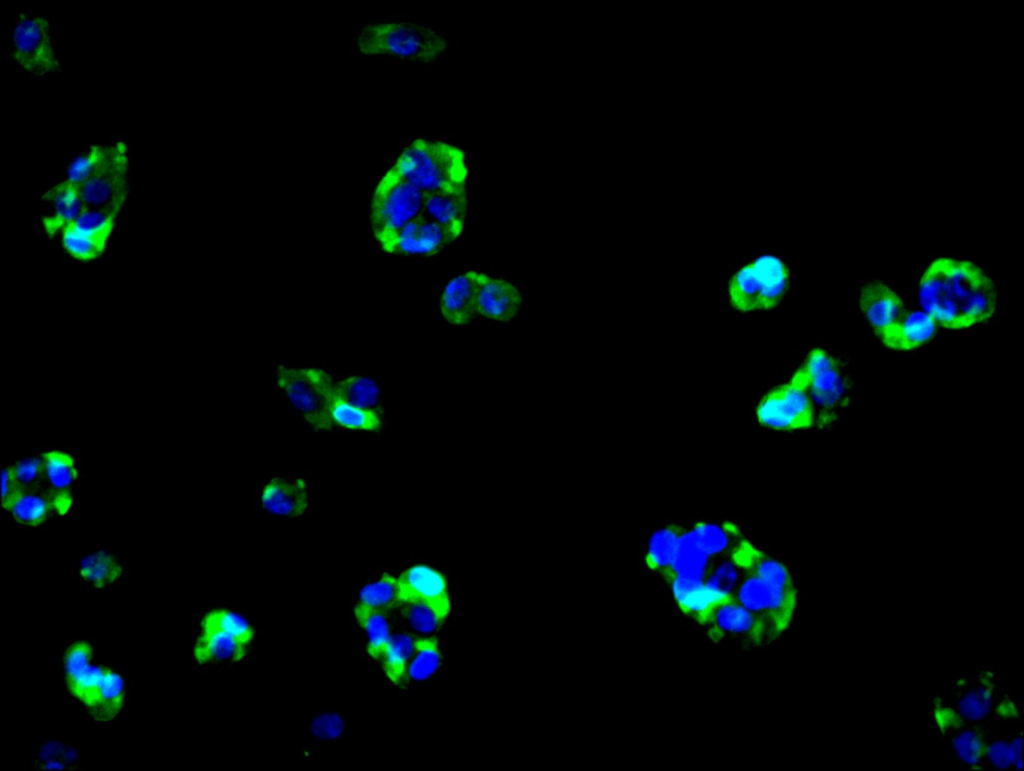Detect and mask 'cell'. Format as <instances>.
<instances>
[{
  "mask_svg": "<svg viewBox=\"0 0 1024 771\" xmlns=\"http://www.w3.org/2000/svg\"><path fill=\"white\" fill-rule=\"evenodd\" d=\"M939 734L946 738L961 764L970 769L984 768L986 725L955 722Z\"/></svg>",
  "mask_w": 1024,
  "mask_h": 771,
  "instance_id": "obj_27",
  "label": "cell"
},
{
  "mask_svg": "<svg viewBox=\"0 0 1024 771\" xmlns=\"http://www.w3.org/2000/svg\"><path fill=\"white\" fill-rule=\"evenodd\" d=\"M715 642L732 645H760L757 619L733 597L716 600L699 622Z\"/></svg>",
  "mask_w": 1024,
  "mask_h": 771,
  "instance_id": "obj_15",
  "label": "cell"
},
{
  "mask_svg": "<svg viewBox=\"0 0 1024 771\" xmlns=\"http://www.w3.org/2000/svg\"><path fill=\"white\" fill-rule=\"evenodd\" d=\"M690 531L697 544L714 560L731 556L746 537L737 523L726 519H691Z\"/></svg>",
  "mask_w": 1024,
  "mask_h": 771,
  "instance_id": "obj_25",
  "label": "cell"
},
{
  "mask_svg": "<svg viewBox=\"0 0 1024 771\" xmlns=\"http://www.w3.org/2000/svg\"><path fill=\"white\" fill-rule=\"evenodd\" d=\"M83 211L79 186L66 180L52 186L41 198L42 225L49 235L62 231Z\"/></svg>",
  "mask_w": 1024,
  "mask_h": 771,
  "instance_id": "obj_23",
  "label": "cell"
},
{
  "mask_svg": "<svg viewBox=\"0 0 1024 771\" xmlns=\"http://www.w3.org/2000/svg\"><path fill=\"white\" fill-rule=\"evenodd\" d=\"M734 561L746 573L788 592H798L795 580L779 559L757 547L745 537L731 554Z\"/></svg>",
  "mask_w": 1024,
  "mask_h": 771,
  "instance_id": "obj_22",
  "label": "cell"
},
{
  "mask_svg": "<svg viewBox=\"0 0 1024 771\" xmlns=\"http://www.w3.org/2000/svg\"><path fill=\"white\" fill-rule=\"evenodd\" d=\"M387 611L354 608V616L366 635V651L380 661L392 636Z\"/></svg>",
  "mask_w": 1024,
  "mask_h": 771,
  "instance_id": "obj_34",
  "label": "cell"
},
{
  "mask_svg": "<svg viewBox=\"0 0 1024 771\" xmlns=\"http://www.w3.org/2000/svg\"><path fill=\"white\" fill-rule=\"evenodd\" d=\"M117 215L115 210L86 209L68 225L83 233L111 235Z\"/></svg>",
  "mask_w": 1024,
  "mask_h": 771,
  "instance_id": "obj_44",
  "label": "cell"
},
{
  "mask_svg": "<svg viewBox=\"0 0 1024 771\" xmlns=\"http://www.w3.org/2000/svg\"><path fill=\"white\" fill-rule=\"evenodd\" d=\"M936 332V322L925 311H906L894 324L875 332L889 349L905 351L928 342Z\"/></svg>",
  "mask_w": 1024,
  "mask_h": 771,
  "instance_id": "obj_24",
  "label": "cell"
},
{
  "mask_svg": "<svg viewBox=\"0 0 1024 771\" xmlns=\"http://www.w3.org/2000/svg\"><path fill=\"white\" fill-rule=\"evenodd\" d=\"M398 577V603H421L431 608L440 621L450 612L447 581L443 573L427 564H415Z\"/></svg>",
  "mask_w": 1024,
  "mask_h": 771,
  "instance_id": "obj_17",
  "label": "cell"
},
{
  "mask_svg": "<svg viewBox=\"0 0 1024 771\" xmlns=\"http://www.w3.org/2000/svg\"><path fill=\"white\" fill-rule=\"evenodd\" d=\"M22 489L23 487L16 480L12 468H4L2 471L1 505L7 504Z\"/></svg>",
  "mask_w": 1024,
  "mask_h": 771,
  "instance_id": "obj_48",
  "label": "cell"
},
{
  "mask_svg": "<svg viewBox=\"0 0 1024 771\" xmlns=\"http://www.w3.org/2000/svg\"><path fill=\"white\" fill-rule=\"evenodd\" d=\"M334 392L347 403L383 417L381 391L372 379L359 375L334 377Z\"/></svg>",
  "mask_w": 1024,
  "mask_h": 771,
  "instance_id": "obj_30",
  "label": "cell"
},
{
  "mask_svg": "<svg viewBox=\"0 0 1024 771\" xmlns=\"http://www.w3.org/2000/svg\"><path fill=\"white\" fill-rule=\"evenodd\" d=\"M38 490L23 488L3 508L21 524L32 526L43 523L54 506L49 495Z\"/></svg>",
  "mask_w": 1024,
  "mask_h": 771,
  "instance_id": "obj_32",
  "label": "cell"
},
{
  "mask_svg": "<svg viewBox=\"0 0 1024 771\" xmlns=\"http://www.w3.org/2000/svg\"><path fill=\"white\" fill-rule=\"evenodd\" d=\"M398 603V577L384 573L365 584L357 599L356 608L387 611Z\"/></svg>",
  "mask_w": 1024,
  "mask_h": 771,
  "instance_id": "obj_39",
  "label": "cell"
},
{
  "mask_svg": "<svg viewBox=\"0 0 1024 771\" xmlns=\"http://www.w3.org/2000/svg\"><path fill=\"white\" fill-rule=\"evenodd\" d=\"M105 150L106 145L89 146L70 162L64 180L77 186L82 185L97 169L104 157Z\"/></svg>",
  "mask_w": 1024,
  "mask_h": 771,
  "instance_id": "obj_42",
  "label": "cell"
},
{
  "mask_svg": "<svg viewBox=\"0 0 1024 771\" xmlns=\"http://www.w3.org/2000/svg\"><path fill=\"white\" fill-rule=\"evenodd\" d=\"M392 167L425 194L466 185L467 167L463 152L442 141L415 140Z\"/></svg>",
  "mask_w": 1024,
  "mask_h": 771,
  "instance_id": "obj_4",
  "label": "cell"
},
{
  "mask_svg": "<svg viewBox=\"0 0 1024 771\" xmlns=\"http://www.w3.org/2000/svg\"><path fill=\"white\" fill-rule=\"evenodd\" d=\"M461 232L439 224L422 213L380 247L393 255L429 256L453 242Z\"/></svg>",
  "mask_w": 1024,
  "mask_h": 771,
  "instance_id": "obj_18",
  "label": "cell"
},
{
  "mask_svg": "<svg viewBox=\"0 0 1024 771\" xmlns=\"http://www.w3.org/2000/svg\"><path fill=\"white\" fill-rule=\"evenodd\" d=\"M859 303L874 332L896 323L906 312L901 298L878 281L861 288Z\"/></svg>",
  "mask_w": 1024,
  "mask_h": 771,
  "instance_id": "obj_26",
  "label": "cell"
},
{
  "mask_svg": "<svg viewBox=\"0 0 1024 771\" xmlns=\"http://www.w3.org/2000/svg\"><path fill=\"white\" fill-rule=\"evenodd\" d=\"M122 571L120 561L113 554L98 550L82 558L78 573L88 585L106 588L120 579Z\"/></svg>",
  "mask_w": 1024,
  "mask_h": 771,
  "instance_id": "obj_33",
  "label": "cell"
},
{
  "mask_svg": "<svg viewBox=\"0 0 1024 771\" xmlns=\"http://www.w3.org/2000/svg\"><path fill=\"white\" fill-rule=\"evenodd\" d=\"M919 299L936 324L959 329L988 319L996 308L997 291L992 279L975 264L939 258L921 277Z\"/></svg>",
  "mask_w": 1024,
  "mask_h": 771,
  "instance_id": "obj_1",
  "label": "cell"
},
{
  "mask_svg": "<svg viewBox=\"0 0 1024 771\" xmlns=\"http://www.w3.org/2000/svg\"><path fill=\"white\" fill-rule=\"evenodd\" d=\"M802 366L808 376V392L815 410V426H828L837 420L848 406V371L839 357L822 348L812 349Z\"/></svg>",
  "mask_w": 1024,
  "mask_h": 771,
  "instance_id": "obj_9",
  "label": "cell"
},
{
  "mask_svg": "<svg viewBox=\"0 0 1024 771\" xmlns=\"http://www.w3.org/2000/svg\"><path fill=\"white\" fill-rule=\"evenodd\" d=\"M62 243L65 250L75 259L86 262L96 259L104 251L108 234H90L65 226L62 231Z\"/></svg>",
  "mask_w": 1024,
  "mask_h": 771,
  "instance_id": "obj_41",
  "label": "cell"
},
{
  "mask_svg": "<svg viewBox=\"0 0 1024 771\" xmlns=\"http://www.w3.org/2000/svg\"><path fill=\"white\" fill-rule=\"evenodd\" d=\"M679 609L699 624L704 614L716 600L709 595L703 581L669 575L664 579Z\"/></svg>",
  "mask_w": 1024,
  "mask_h": 771,
  "instance_id": "obj_29",
  "label": "cell"
},
{
  "mask_svg": "<svg viewBox=\"0 0 1024 771\" xmlns=\"http://www.w3.org/2000/svg\"><path fill=\"white\" fill-rule=\"evenodd\" d=\"M480 272L469 270L455 275L440 293L442 318L452 325H465L476 316V293Z\"/></svg>",
  "mask_w": 1024,
  "mask_h": 771,
  "instance_id": "obj_21",
  "label": "cell"
},
{
  "mask_svg": "<svg viewBox=\"0 0 1024 771\" xmlns=\"http://www.w3.org/2000/svg\"><path fill=\"white\" fill-rule=\"evenodd\" d=\"M344 730L343 719L335 713H322L317 715L311 724V731L315 737L321 740H333L338 738Z\"/></svg>",
  "mask_w": 1024,
  "mask_h": 771,
  "instance_id": "obj_47",
  "label": "cell"
},
{
  "mask_svg": "<svg viewBox=\"0 0 1024 771\" xmlns=\"http://www.w3.org/2000/svg\"><path fill=\"white\" fill-rule=\"evenodd\" d=\"M78 761L79 753L74 748L50 741L39 749L36 763L40 769L62 770L74 767Z\"/></svg>",
  "mask_w": 1024,
  "mask_h": 771,
  "instance_id": "obj_43",
  "label": "cell"
},
{
  "mask_svg": "<svg viewBox=\"0 0 1024 771\" xmlns=\"http://www.w3.org/2000/svg\"><path fill=\"white\" fill-rule=\"evenodd\" d=\"M995 668H985L954 682L948 693L935 698L957 722L986 725L996 713L1005 692Z\"/></svg>",
  "mask_w": 1024,
  "mask_h": 771,
  "instance_id": "obj_13",
  "label": "cell"
},
{
  "mask_svg": "<svg viewBox=\"0 0 1024 771\" xmlns=\"http://www.w3.org/2000/svg\"><path fill=\"white\" fill-rule=\"evenodd\" d=\"M744 571L731 556L716 559L711 564L703 584L715 599L733 597Z\"/></svg>",
  "mask_w": 1024,
  "mask_h": 771,
  "instance_id": "obj_37",
  "label": "cell"
},
{
  "mask_svg": "<svg viewBox=\"0 0 1024 771\" xmlns=\"http://www.w3.org/2000/svg\"><path fill=\"white\" fill-rule=\"evenodd\" d=\"M416 637L406 632L392 634L380 660L386 676L395 685L399 686L407 681V668L414 650Z\"/></svg>",
  "mask_w": 1024,
  "mask_h": 771,
  "instance_id": "obj_35",
  "label": "cell"
},
{
  "mask_svg": "<svg viewBox=\"0 0 1024 771\" xmlns=\"http://www.w3.org/2000/svg\"><path fill=\"white\" fill-rule=\"evenodd\" d=\"M194 646L199 664L222 663L241 659L251 644L254 631L239 613L215 609L207 613L200 625Z\"/></svg>",
  "mask_w": 1024,
  "mask_h": 771,
  "instance_id": "obj_11",
  "label": "cell"
},
{
  "mask_svg": "<svg viewBox=\"0 0 1024 771\" xmlns=\"http://www.w3.org/2000/svg\"><path fill=\"white\" fill-rule=\"evenodd\" d=\"M423 214L439 224L462 231L467 214L466 187L427 193Z\"/></svg>",
  "mask_w": 1024,
  "mask_h": 771,
  "instance_id": "obj_28",
  "label": "cell"
},
{
  "mask_svg": "<svg viewBox=\"0 0 1024 771\" xmlns=\"http://www.w3.org/2000/svg\"><path fill=\"white\" fill-rule=\"evenodd\" d=\"M797 595L798 592L779 589L745 572L733 598L757 619L761 644H764L788 628L795 612Z\"/></svg>",
  "mask_w": 1024,
  "mask_h": 771,
  "instance_id": "obj_12",
  "label": "cell"
},
{
  "mask_svg": "<svg viewBox=\"0 0 1024 771\" xmlns=\"http://www.w3.org/2000/svg\"><path fill=\"white\" fill-rule=\"evenodd\" d=\"M691 519H674L660 524L649 535L642 549L644 570L654 577L665 579L670 571L679 540L688 529Z\"/></svg>",
  "mask_w": 1024,
  "mask_h": 771,
  "instance_id": "obj_19",
  "label": "cell"
},
{
  "mask_svg": "<svg viewBox=\"0 0 1024 771\" xmlns=\"http://www.w3.org/2000/svg\"><path fill=\"white\" fill-rule=\"evenodd\" d=\"M279 392L301 417L316 430L334 427L329 404L334 393V376L318 367L279 364L275 371Z\"/></svg>",
  "mask_w": 1024,
  "mask_h": 771,
  "instance_id": "obj_7",
  "label": "cell"
},
{
  "mask_svg": "<svg viewBox=\"0 0 1024 771\" xmlns=\"http://www.w3.org/2000/svg\"><path fill=\"white\" fill-rule=\"evenodd\" d=\"M756 421L774 431H797L815 426V410L808 392V376L803 366L784 383L772 388L759 400Z\"/></svg>",
  "mask_w": 1024,
  "mask_h": 771,
  "instance_id": "obj_10",
  "label": "cell"
},
{
  "mask_svg": "<svg viewBox=\"0 0 1024 771\" xmlns=\"http://www.w3.org/2000/svg\"><path fill=\"white\" fill-rule=\"evenodd\" d=\"M522 306L521 293L514 285L480 272L476 293L477 316L506 322L514 319Z\"/></svg>",
  "mask_w": 1024,
  "mask_h": 771,
  "instance_id": "obj_20",
  "label": "cell"
},
{
  "mask_svg": "<svg viewBox=\"0 0 1024 771\" xmlns=\"http://www.w3.org/2000/svg\"><path fill=\"white\" fill-rule=\"evenodd\" d=\"M789 285V270L778 256L764 254L735 270L727 284V299L739 312L776 308Z\"/></svg>",
  "mask_w": 1024,
  "mask_h": 771,
  "instance_id": "obj_5",
  "label": "cell"
},
{
  "mask_svg": "<svg viewBox=\"0 0 1024 771\" xmlns=\"http://www.w3.org/2000/svg\"><path fill=\"white\" fill-rule=\"evenodd\" d=\"M11 468L16 480L24 489H39L45 481L42 455L19 460Z\"/></svg>",
  "mask_w": 1024,
  "mask_h": 771,
  "instance_id": "obj_45",
  "label": "cell"
},
{
  "mask_svg": "<svg viewBox=\"0 0 1024 771\" xmlns=\"http://www.w3.org/2000/svg\"><path fill=\"white\" fill-rule=\"evenodd\" d=\"M260 512L277 517L305 515L311 505V484L299 473L268 476L255 492Z\"/></svg>",
  "mask_w": 1024,
  "mask_h": 771,
  "instance_id": "obj_16",
  "label": "cell"
},
{
  "mask_svg": "<svg viewBox=\"0 0 1024 771\" xmlns=\"http://www.w3.org/2000/svg\"><path fill=\"white\" fill-rule=\"evenodd\" d=\"M426 194L391 167L374 191L370 222L375 240L382 246L404 226L423 213Z\"/></svg>",
  "mask_w": 1024,
  "mask_h": 771,
  "instance_id": "obj_6",
  "label": "cell"
},
{
  "mask_svg": "<svg viewBox=\"0 0 1024 771\" xmlns=\"http://www.w3.org/2000/svg\"><path fill=\"white\" fill-rule=\"evenodd\" d=\"M329 415L334 426L357 431H378L383 417L351 405L333 393L329 404Z\"/></svg>",
  "mask_w": 1024,
  "mask_h": 771,
  "instance_id": "obj_36",
  "label": "cell"
},
{
  "mask_svg": "<svg viewBox=\"0 0 1024 771\" xmlns=\"http://www.w3.org/2000/svg\"><path fill=\"white\" fill-rule=\"evenodd\" d=\"M86 641L71 644L64 653V683L71 696L95 720L109 721L121 710L125 685L112 668L95 663Z\"/></svg>",
  "mask_w": 1024,
  "mask_h": 771,
  "instance_id": "obj_3",
  "label": "cell"
},
{
  "mask_svg": "<svg viewBox=\"0 0 1024 771\" xmlns=\"http://www.w3.org/2000/svg\"><path fill=\"white\" fill-rule=\"evenodd\" d=\"M713 561L697 544L689 525L679 540L669 575L703 581Z\"/></svg>",
  "mask_w": 1024,
  "mask_h": 771,
  "instance_id": "obj_31",
  "label": "cell"
},
{
  "mask_svg": "<svg viewBox=\"0 0 1024 771\" xmlns=\"http://www.w3.org/2000/svg\"><path fill=\"white\" fill-rule=\"evenodd\" d=\"M405 616L411 627L424 635L434 632L441 624L435 612L421 603H404Z\"/></svg>",
  "mask_w": 1024,
  "mask_h": 771,
  "instance_id": "obj_46",
  "label": "cell"
},
{
  "mask_svg": "<svg viewBox=\"0 0 1024 771\" xmlns=\"http://www.w3.org/2000/svg\"><path fill=\"white\" fill-rule=\"evenodd\" d=\"M441 662V652L435 637H416L414 650L407 668V680L423 681L433 675Z\"/></svg>",
  "mask_w": 1024,
  "mask_h": 771,
  "instance_id": "obj_40",
  "label": "cell"
},
{
  "mask_svg": "<svg viewBox=\"0 0 1024 771\" xmlns=\"http://www.w3.org/2000/svg\"><path fill=\"white\" fill-rule=\"evenodd\" d=\"M42 457L49 497L58 493H69L77 476L72 456L63 451L53 450L43 453Z\"/></svg>",
  "mask_w": 1024,
  "mask_h": 771,
  "instance_id": "obj_38",
  "label": "cell"
},
{
  "mask_svg": "<svg viewBox=\"0 0 1024 771\" xmlns=\"http://www.w3.org/2000/svg\"><path fill=\"white\" fill-rule=\"evenodd\" d=\"M446 48L447 38L441 29L407 19L364 24L354 40L358 55L423 64L441 59Z\"/></svg>",
  "mask_w": 1024,
  "mask_h": 771,
  "instance_id": "obj_2",
  "label": "cell"
},
{
  "mask_svg": "<svg viewBox=\"0 0 1024 771\" xmlns=\"http://www.w3.org/2000/svg\"><path fill=\"white\" fill-rule=\"evenodd\" d=\"M128 156L123 144L106 145L93 175L79 186L86 209L120 210L126 193Z\"/></svg>",
  "mask_w": 1024,
  "mask_h": 771,
  "instance_id": "obj_14",
  "label": "cell"
},
{
  "mask_svg": "<svg viewBox=\"0 0 1024 771\" xmlns=\"http://www.w3.org/2000/svg\"><path fill=\"white\" fill-rule=\"evenodd\" d=\"M11 59L16 70L39 80L61 70L51 21L37 13L19 14L12 26Z\"/></svg>",
  "mask_w": 1024,
  "mask_h": 771,
  "instance_id": "obj_8",
  "label": "cell"
}]
</instances>
